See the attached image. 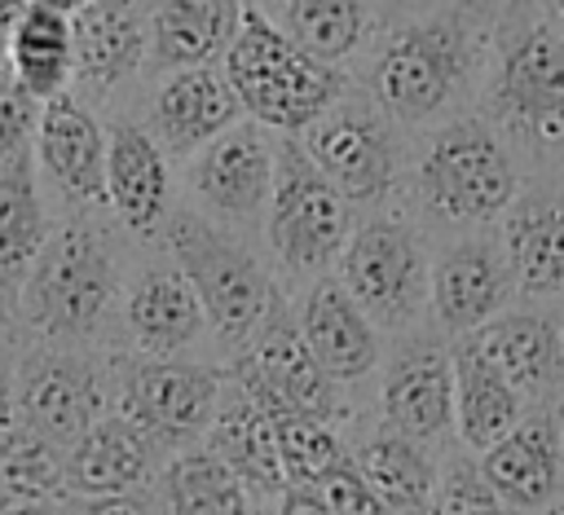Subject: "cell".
Here are the masks:
<instances>
[{
	"label": "cell",
	"instance_id": "d590c367",
	"mask_svg": "<svg viewBox=\"0 0 564 515\" xmlns=\"http://www.w3.org/2000/svg\"><path fill=\"white\" fill-rule=\"evenodd\" d=\"M427 515H511L507 502L489 489L480 467L449 462V471L436 480V493L427 502Z\"/></svg>",
	"mask_w": 564,
	"mask_h": 515
},
{
	"label": "cell",
	"instance_id": "484cf974",
	"mask_svg": "<svg viewBox=\"0 0 564 515\" xmlns=\"http://www.w3.org/2000/svg\"><path fill=\"white\" fill-rule=\"evenodd\" d=\"M203 326H207L203 304L176 264H154L137 277L128 295V330L145 352L167 357L194 343Z\"/></svg>",
	"mask_w": 564,
	"mask_h": 515
},
{
	"label": "cell",
	"instance_id": "f1b7e54d",
	"mask_svg": "<svg viewBox=\"0 0 564 515\" xmlns=\"http://www.w3.org/2000/svg\"><path fill=\"white\" fill-rule=\"evenodd\" d=\"M507 273L529 295L564 291V198H524L511 211Z\"/></svg>",
	"mask_w": 564,
	"mask_h": 515
},
{
	"label": "cell",
	"instance_id": "7a4b0ae2",
	"mask_svg": "<svg viewBox=\"0 0 564 515\" xmlns=\"http://www.w3.org/2000/svg\"><path fill=\"white\" fill-rule=\"evenodd\" d=\"M115 295V260L97 229L62 224L22 277V317L48 339L88 335Z\"/></svg>",
	"mask_w": 564,
	"mask_h": 515
},
{
	"label": "cell",
	"instance_id": "5b68a950",
	"mask_svg": "<svg viewBox=\"0 0 564 515\" xmlns=\"http://www.w3.org/2000/svg\"><path fill=\"white\" fill-rule=\"evenodd\" d=\"M419 189L436 216L454 224H476L511 202L516 167L489 123L458 119L427 145L419 163Z\"/></svg>",
	"mask_w": 564,
	"mask_h": 515
},
{
	"label": "cell",
	"instance_id": "f6af8a7d",
	"mask_svg": "<svg viewBox=\"0 0 564 515\" xmlns=\"http://www.w3.org/2000/svg\"><path fill=\"white\" fill-rule=\"evenodd\" d=\"M560 467H564V427H560Z\"/></svg>",
	"mask_w": 564,
	"mask_h": 515
},
{
	"label": "cell",
	"instance_id": "7bdbcfd3",
	"mask_svg": "<svg viewBox=\"0 0 564 515\" xmlns=\"http://www.w3.org/2000/svg\"><path fill=\"white\" fill-rule=\"evenodd\" d=\"M0 515H48V506H35V502H0Z\"/></svg>",
	"mask_w": 564,
	"mask_h": 515
},
{
	"label": "cell",
	"instance_id": "d6a6232c",
	"mask_svg": "<svg viewBox=\"0 0 564 515\" xmlns=\"http://www.w3.org/2000/svg\"><path fill=\"white\" fill-rule=\"evenodd\" d=\"M167 515H247V484L207 449H185L163 471Z\"/></svg>",
	"mask_w": 564,
	"mask_h": 515
},
{
	"label": "cell",
	"instance_id": "ee69618b",
	"mask_svg": "<svg viewBox=\"0 0 564 515\" xmlns=\"http://www.w3.org/2000/svg\"><path fill=\"white\" fill-rule=\"evenodd\" d=\"M555 31H560V40H564V4L555 9Z\"/></svg>",
	"mask_w": 564,
	"mask_h": 515
},
{
	"label": "cell",
	"instance_id": "e575fe53",
	"mask_svg": "<svg viewBox=\"0 0 564 515\" xmlns=\"http://www.w3.org/2000/svg\"><path fill=\"white\" fill-rule=\"evenodd\" d=\"M269 418H273V449L286 489H317L326 471L344 458L330 423L308 414H269Z\"/></svg>",
	"mask_w": 564,
	"mask_h": 515
},
{
	"label": "cell",
	"instance_id": "74e56055",
	"mask_svg": "<svg viewBox=\"0 0 564 515\" xmlns=\"http://www.w3.org/2000/svg\"><path fill=\"white\" fill-rule=\"evenodd\" d=\"M35 114L40 110L13 84H0V167H9L26 150V136L35 132Z\"/></svg>",
	"mask_w": 564,
	"mask_h": 515
},
{
	"label": "cell",
	"instance_id": "60d3db41",
	"mask_svg": "<svg viewBox=\"0 0 564 515\" xmlns=\"http://www.w3.org/2000/svg\"><path fill=\"white\" fill-rule=\"evenodd\" d=\"M18 13H22V4H4L0 0V84H13L9 79V35H13Z\"/></svg>",
	"mask_w": 564,
	"mask_h": 515
},
{
	"label": "cell",
	"instance_id": "cb8c5ba5",
	"mask_svg": "<svg viewBox=\"0 0 564 515\" xmlns=\"http://www.w3.org/2000/svg\"><path fill=\"white\" fill-rule=\"evenodd\" d=\"M471 348L516 387V392H551L564 374V339L555 321L538 313H502L476 330Z\"/></svg>",
	"mask_w": 564,
	"mask_h": 515
},
{
	"label": "cell",
	"instance_id": "6da1fadb",
	"mask_svg": "<svg viewBox=\"0 0 564 515\" xmlns=\"http://www.w3.org/2000/svg\"><path fill=\"white\" fill-rule=\"evenodd\" d=\"M220 70H225L242 114H251V123L278 128V132L313 128L335 106V97L344 88L335 66L304 57L256 4H242V18L225 48Z\"/></svg>",
	"mask_w": 564,
	"mask_h": 515
},
{
	"label": "cell",
	"instance_id": "f35d334b",
	"mask_svg": "<svg viewBox=\"0 0 564 515\" xmlns=\"http://www.w3.org/2000/svg\"><path fill=\"white\" fill-rule=\"evenodd\" d=\"M62 515H150V506L137 493H115V497H75L62 506Z\"/></svg>",
	"mask_w": 564,
	"mask_h": 515
},
{
	"label": "cell",
	"instance_id": "ac0fdd59",
	"mask_svg": "<svg viewBox=\"0 0 564 515\" xmlns=\"http://www.w3.org/2000/svg\"><path fill=\"white\" fill-rule=\"evenodd\" d=\"M383 418L405 440H436L454 423V365L436 343L405 348L383 374Z\"/></svg>",
	"mask_w": 564,
	"mask_h": 515
},
{
	"label": "cell",
	"instance_id": "44dd1931",
	"mask_svg": "<svg viewBox=\"0 0 564 515\" xmlns=\"http://www.w3.org/2000/svg\"><path fill=\"white\" fill-rule=\"evenodd\" d=\"M560 427L551 414L520 418L494 449L480 458V475L511 506H546L560 489Z\"/></svg>",
	"mask_w": 564,
	"mask_h": 515
},
{
	"label": "cell",
	"instance_id": "ffe728a7",
	"mask_svg": "<svg viewBox=\"0 0 564 515\" xmlns=\"http://www.w3.org/2000/svg\"><path fill=\"white\" fill-rule=\"evenodd\" d=\"M106 202L132 233H154L167 220V158L137 123L106 128Z\"/></svg>",
	"mask_w": 564,
	"mask_h": 515
},
{
	"label": "cell",
	"instance_id": "f546056e",
	"mask_svg": "<svg viewBox=\"0 0 564 515\" xmlns=\"http://www.w3.org/2000/svg\"><path fill=\"white\" fill-rule=\"evenodd\" d=\"M48 242V220L35 185V158L22 150L9 167H0V295L13 291Z\"/></svg>",
	"mask_w": 564,
	"mask_h": 515
},
{
	"label": "cell",
	"instance_id": "52a82bcc",
	"mask_svg": "<svg viewBox=\"0 0 564 515\" xmlns=\"http://www.w3.org/2000/svg\"><path fill=\"white\" fill-rule=\"evenodd\" d=\"M234 379H238V392L251 396L264 414H308L326 423L335 409L330 379L322 374V365L300 339V326L286 317L278 299L269 304L247 352L238 357Z\"/></svg>",
	"mask_w": 564,
	"mask_h": 515
},
{
	"label": "cell",
	"instance_id": "277c9868",
	"mask_svg": "<svg viewBox=\"0 0 564 515\" xmlns=\"http://www.w3.org/2000/svg\"><path fill=\"white\" fill-rule=\"evenodd\" d=\"M167 246L176 255V269L194 286L207 326L225 343L251 339L273 304V286L260 264L194 211H176L167 220Z\"/></svg>",
	"mask_w": 564,
	"mask_h": 515
},
{
	"label": "cell",
	"instance_id": "8fae6325",
	"mask_svg": "<svg viewBox=\"0 0 564 515\" xmlns=\"http://www.w3.org/2000/svg\"><path fill=\"white\" fill-rule=\"evenodd\" d=\"M225 374L189 361H137L123 374V414L159 445L194 440L212 427Z\"/></svg>",
	"mask_w": 564,
	"mask_h": 515
},
{
	"label": "cell",
	"instance_id": "9a60e30c",
	"mask_svg": "<svg viewBox=\"0 0 564 515\" xmlns=\"http://www.w3.org/2000/svg\"><path fill=\"white\" fill-rule=\"evenodd\" d=\"M273 154L278 145L269 141V132L242 119L198 150L189 180L220 216H256L273 189Z\"/></svg>",
	"mask_w": 564,
	"mask_h": 515
},
{
	"label": "cell",
	"instance_id": "8d00e7d4",
	"mask_svg": "<svg viewBox=\"0 0 564 515\" xmlns=\"http://www.w3.org/2000/svg\"><path fill=\"white\" fill-rule=\"evenodd\" d=\"M313 493L322 497V506H326L330 515H388V506L370 493V484L357 475V467H352L348 458H339Z\"/></svg>",
	"mask_w": 564,
	"mask_h": 515
},
{
	"label": "cell",
	"instance_id": "7c38bea8",
	"mask_svg": "<svg viewBox=\"0 0 564 515\" xmlns=\"http://www.w3.org/2000/svg\"><path fill=\"white\" fill-rule=\"evenodd\" d=\"M22 427L48 445H75L101 418V374L79 352H35L18 374Z\"/></svg>",
	"mask_w": 564,
	"mask_h": 515
},
{
	"label": "cell",
	"instance_id": "2e32d148",
	"mask_svg": "<svg viewBox=\"0 0 564 515\" xmlns=\"http://www.w3.org/2000/svg\"><path fill=\"white\" fill-rule=\"evenodd\" d=\"M234 123H242V106L220 66H194L167 75V84L150 106V128L172 154L203 150Z\"/></svg>",
	"mask_w": 564,
	"mask_h": 515
},
{
	"label": "cell",
	"instance_id": "bcb514c9",
	"mask_svg": "<svg viewBox=\"0 0 564 515\" xmlns=\"http://www.w3.org/2000/svg\"><path fill=\"white\" fill-rule=\"evenodd\" d=\"M546 515H564V506H555V511H546Z\"/></svg>",
	"mask_w": 564,
	"mask_h": 515
},
{
	"label": "cell",
	"instance_id": "603a6c76",
	"mask_svg": "<svg viewBox=\"0 0 564 515\" xmlns=\"http://www.w3.org/2000/svg\"><path fill=\"white\" fill-rule=\"evenodd\" d=\"M238 18H242V4H225V0L154 4V13H145V53L172 75L212 66V57L229 48Z\"/></svg>",
	"mask_w": 564,
	"mask_h": 515
},
{
	"label": "cell",
	"instance_id": "4dcf8cb0",
	"mask_svg": "<svg viewBox=\"0 0 564 515\" xmlns=\"http://www.w3.org/2000/svg\"><path fill=\"white\" fill-rule=\"evenodd\" d=\"M352 467L370 484V493L388 506V515H423L427 502H432V493H436L432 458L414 440H405L397 431L366 440L357 449Z\"/></svg>",
	"mask_w": 564,
	"mask_h": 515
},
{
	"label": "cell",
	"instance_id": "8992f818",
	"mask_svg": "<svg viewBox=\"0 0 564 515\" xmlns=\"http://www.w3.org/2000/svg\"><path fill=\"white\" fill-rule=\"evenodd\" d=\"M269 242L291 269H322L348 242V207L295 136H282L273 154Z\"/></svg>",
	"mask_w": 564,
	"mask_h": 515
},
{
	"label": "cell",
	"instance_id": "e0dca14e",
	"mask_svg": "<svg viewBox=\"0 0 564 515\" xmlns=\"http://www.w3.org/2000/svg\"><path fill=\"white\" fill-rule=\"evenodd\" d=\"M427 295L449 335H476L480 326L502 317V304L511 295L507 260L489 242H458L436 260Z\"/></svg>",
	"mask_w": 564,
	"mask_h": 515
},
{
	"label": "cell",
	"instance_id": "83f0119b",
	"mask_svg": "<svg viewBox=\"0 0 564 515\" xmlns=\"http://www.w3.org/2000/svg\"><path fill=\"white\" fill-rule=\"evenodd\" d=\"M207 453H216L247 489H286L282 471H278V449H273V418L242 396L238 387L216 405V418L207 427Z\"/></svg>",
	"mask_w": 564,
	"mask_h": 515
},
{
	"label": "cell",
	"instance_id": "5bb4252c",
	"mask_svg": "<svg viewBox=\"0 0 564 515\" xmlns=\"http://www.w3.org/2000/svg\"><path fill=\"white\" fill-rule=\"evenodd\" d=\"M159 458V440L141 431L128 414L97 418L62 458V489L75 497L137 493Z\"/></svg>",
	"mask_w": 564,
	"mask_h": 515
},
{
	"label": "cell",
	"instance_id": "9c48e42d",
	"mask_svg": "<svg viewBox=\"0 0 564 515\" xmlns=\"http://www.w3.org/2000/svg\"><path fill=\"white\" fill-rule=\"evenodd\" d=\"M494 110L533 141H564V40L533 22L520 31L494 70Z\"/></svg>",
	"mask_w": 564,
	"mask_h": 515
},
{
	"label": "cell",
	"instance_id": "4fadbf2b",
	"mask_svg": "<svg viewBox=\"0 0 564 515\" xmlns=\"http://www.w3.org/2000/svg\"><path fill=\"white\" fill-rule=\"evenodd\" d=\"M35 167L70 198V202H106V132L101 123L70 97H53L35 114Z\"/></svg>",
	"mask_w": 564,
	"mask_h": 515
},
{
	"label": "cell",
	"instance_id": "ab89813d",
	"mask_svg": "<svg viewBox=\"0 0 564 515\" xmlns=\"http://www.w3.org/2000/svg\"><path fill=\"white\" fill-rule=\"evenodd\" d=\"M278 515H330V511L322 506V497L313 489H282Z\"/></svg>",
	"mask_w": 564,
	"mask_h": 515
},
{
	"label": "cell",
	"instance_id": "d4e9b609",
	"mask_svg": "<svg viewBox=\"0 0 564 515\" xmlns=\"http://www.w3.org/2000/svg\"><path fill=\"white\" fill-rule=\"evenodd\" d=\"M9 79L31 101L44 106L66 92L75 79L70 57V18L53 4H22L9 35Z\"/></svg>",
	"mask_w": 564,
	"mask_h": 515
},
{
	"label": "cell",
	"instance_id": "ba28073f",
	"mask_svg": "<svg viewBox=\"0 0 564 515\" xmlns=\"http://www.w3.org/2000/svg\"><path fill=\"white\" fill-rule=\"evenodd\" d=\"M339 286L370 321H401L427 295L419 238L397 220H366L339 251Z\"/></svg>",
	"mask_w": 564,
	"mask_h": 515
},
{
	"label": "cell",
	"instance_id": "1f68e13d",
	"mask_svg": "<svg viewBox=\"0 0 564 515\" xmlns=\"http://www.w3.org/2000/svg\"><path fill=\"white\" fill-rule=\"evenodd\" d=\"M269 22L304 57L330 66L361 44V35L370 31V9L357 0H291V4H273Z\"/></svg>",
	"mask_w": 564,
	"mask_h": 515
},
{
	"label": "cell",
	"instance_id": "7402d4cb",
	"mask_svg": "<svg viewBox=\"0 0 564 515\" xmlns=\"http://www.w3.org/2000/svg\"><path fill=\"white\" fill-rule=\"evenodd\" d=\"M75 79L110 92L145 57V13L137 4H75L70 13Z\"/></svg>",
	"mask_w": 564,
	"mask_h": 515
},
{
	"label": "cell",
	"instance_id": "d6986e66",
	"mask_svg": "<svg viewBox=\"0 0 564 515\" xmlns=\"http://www.w3.org/2000/svg\"><path fill=\"white\" fill-rule=\"evenodd\" d=\"M300 339L330 383L335 379L352 383V379L370 374L379 361V339H375L370 317L352 304V295L335 277H322L308 291L304 313H300Z\"/></svg>",
	"mask_w": 564,
	"mask_h": 515
},
{
	"label": "cell",
	"instance_id": "836d02e7",
	"mask_svg": "<svg viewBox=\"0 0 564 515\" xmlns=\"http://www.w3.org/2000/svg\"><path fill=\"white\" fill-rule=\"evenodd\" d=\"M62 493V453L31 427H9L0 436V502L44 506Z\"/></svg>",
	"mask_w": 564,
	"mask_h": 515
},
{
	"label": "cell",
	"instance_id": "30bf717a",
	"mask_svg": "<svg viewBox=\"0 0 564 515\" xmlns=\"http://www.w3.org/2000/svg\"><path fill=\"white\" fill-rule=\"evenodd\" d=\"M300 145L344 202H375L397 176L392 132L366 106H330Z\"/></svg>",
	"mask_w": 564,
	"mask_h": 515
},
{
	"label": "cell",
	"instance_id": "3957f363",
	"mask_svg": "<svg viewBox=\"0 0 564 515\" xmlns=\"http://www.w3.org/2000/svg\"><path fill=\"white\" fill-rule=\"evenodd\" d=\"M471 66V35L458 13H436L401 26L370 66L379 106L405 123L441 114Z\"/></svg>",
	"mask_w": 564,
	"mask_h": 515
},
{
	"label": "cell",
	"instance_id": "4316f807",
	"mask_svg": "<svg viewBox=\"0 0 564 515\" xmlns=\"http://www.w3.org/2000/svg\"><path fill=\"white\" fill-rule=\"evenodd\" d=\"M454 365V427L467 449H494L520 423V392L471 348L449 352Z\"/></svg>",
	"mask_w": 564,
	"mask_h": 515
},
{
	"label": "cell",
	"instance_id": "b9f144b4",
	"mask_svg": "<svg viewBox=\"0 0 564 515\" xmlns=\"http://www.w3.org/2000/svg\"><path fill=\"white\" fill-rule=\"evenodd\" d=\"M13 427V374H9V361L0 352V436Z\"/></svg>",
	"mask_w": 564,
	"mask_h": 515
}]
</instances>
